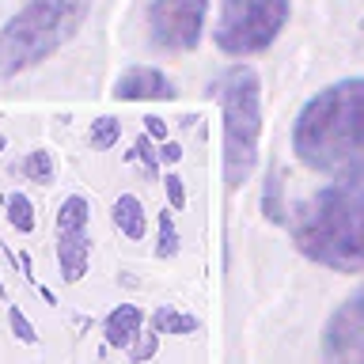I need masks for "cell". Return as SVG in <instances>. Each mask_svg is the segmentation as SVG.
<instances>
[{"label":"cell","mask_w":364,"mask_h":364,"mask_svg":"<svg viewBox=\"0 0 364 364\" xmlns=\"http://www.w3.org/2000/svg\"><path fill=\"white\" fill-rule=\"evenodd\" d=\"M296 250L334 273H364V164L338 171L292 216Z\"/></svg>","instance_id":"cell-1"},{"label":"cell","mask_w":364,"mask_h":364,"mask_svg":"<svg viewBox=\"0 0 364 364\" xmlns=\"http://www.w3.org/2000/svg\"><path fill=\"white\" fill-rule=\"evenodd\" d=\"M292 152L318 175L364 164V76L338 80L304 102L292 122Z\"/></svg>","instance_id":"cell-2"},{"label":"cell","mask_w":364,"mask_h":364,"mask_svg":"<svg viewBox=\"0 0 364 364\" xmlns=\"http://www.w3.org/2000/svg\"><path fill=\"white\" fill-rule=\"evenodd\" d=\"M95 0H23L0 27V76L16 80L46 65L80 34Z\"/></svg>","instance_id":"cell-3"},{"label":"cell","mask_w":364,"mask_h":364,"mask_svg":"<svg viewBox=\"0 0 364 364\" xmlns=\"http://www.w3.org/2000/svg\"><path fill=\"white\" fill-rule=\"evenodd\" d=\"M216 91L224 110V182L228 190H243L258 167L262 141V80L250 65H228L209 95Z\"/></svg>","instance_id":"cell-4"},{"label":"cell","mask_w":364,"mask_h":364,"mask_svg":"<svg viewBox=\"0 0 364 364\" xmlns=\"http://www.w3.org/2000/svg\"><path fill=\"white\" fill-rule=\"evenodd\" d=\"M292 16L289 0H220L213 23V42L224 57H255L266 53L281 38Z\"/></svg>","instance_id":"cell-5"},{"label":"cell","mask_w":364,"mask_h":364,"mask_svg":"<svg viewBox=\"0 0 364 364\" xmlns=\"http://www.w3.org/2000/svg\"><path fill=\"white\" fill-rule=\"evenodd\" d=\"M213 0H152L148 4V42L164 53H190L205 38Z\"/></svg>","instance_id":"cell-6"},{"label":"cell","mask_w":364,"mask_h":364,"mask_svg":"<svg viewBox=\"0 0 364 364\" xmlns=\"http://www.w3.org/2000/svg\"><path fill=\"white\" fill-rule=\"evenodd\" d=\"M323 364H364V284H357L323 326Z\"/></svg>","instance_id":"cell-7"},{"label":"cell","mask_w":364,"mask_h":364,"mask_svg":"<svg viewBox=\"0 0 364 364\" xmlns=\"http://www.w3.org/2000/svg\"><path fill=\"white\" fill-rule=\"evenodd\" d=\"M118 102H167L175 99V84L164 68L156 65H133L114 80V91H110Z\"/></svg>","instance_id":"cell-8"},{"label":"cell","mask_w":364,"mask_h":364,"mask_svg":"<svg viewBox=\"0 0 364 364\" xmlns=\"http://www.w3.org/2000/svg\"><path fill=\"white\" fill-rule=\"evenodd\" d=\"M57 266L68 284L84 281L91 266V235L87 228H73V232H57Z\"/></svg>","instance_id":"cell-9"},{"label":"cell","mask_w":364,"mask_h":364,"mask_svg":"<svg viewBox=\"0 0 364 364\" xmlns=\"http://www.w3.org/2000/svg\"><path fill=\"white\" fill-rule=\"evenodd\" d=\"M102 334H107L110 349H129L136 338L144 334V311L136 304H118L102 318Z\"/></svg>","instance_id":"cell-10"},{"label":"cell","mask_w":364,"mask_h":364,"mask_svg":"<svg viewBox=\"0 0 364 364\" xmlns=\"http://www.w3.org/2000/svg\"><path fill=\"white\" fill-rule=\"evenodd\" d=\"M110 220L129 243H141L148 235V213H144V201L136 198V193H118V198H114Z\"/></svg>","instance_id":"cell-11"},{"label":"cell","mask_w":364,"mask_h":364,"mask_svg":"<svg viewBox=\"0 0 364 364\" xmlns=\"http://www.w3.org/2000/svg\"><path fill=\"white\" fill-rule=\"evenodd\" d=\"M148 326L156 330V334H178V338H186V334H198L201 323H198V315H190V311H178V307H171V304H159L152 318H148Z\"/></svg>","instance_id":"cell-12"},{"label":"cell","mask_w":364,"mask_h":364,"mask_svg":"<svg viewBox=\"0 0 364 364\" xmlns=\"http://www.w3.org/2000/svg\"><path fill=\"white\" fill-rule=\"evenodd\" d=\"M91 224V201L84 193H68L57 205V232H73V228H87Z\"/></svg>","instance_id":"cell-13"},{"label":"cell","mask_w":364,"mask_h":364,"mask_svg":"<svg viewBox=\"0 0 364 364\" xmlns=\"http://www.w3.org/2000/svg\"><path fill=\"white\" fill-rule=\"evenodd\" d=\"M4 213H8V224L16 228L19 235H31L34 232V205H31V198L23 190H11L8 198H4Z\"/></svg>","instance_id":"cell-14"},{"label":"cell","mask_w":364,"mask_h":364,"mask_svg":"<svg viewBox=\"0 0 364 364\" xmlns=\"http://www.w3.org/2000/svg\"><path fill=\"white\" fill-rule=\"evenodd\" d=\"M122 141V122L118 118H95L91 122V129H87V144H91V152H110L114 144Z\"/></svg>","instance_id":"cell-15"},{"label":"cell","mask_w":364,"mask_h":364,"mask_svg":"<svg viewBox=\"0 0 364 364\" xmlns=\"http://www.w3.org/2000/svg\"><path fill=\"white\" fill-rule=\"evenodd\" d=\"M178 250H182V235L175 228V216L159 213V220H156V255L159 258H175Z\"/></svg>","instance_id":"cell-16"},{"label":"cell","mask_w":364,"mask_h":364,"mask_svg":"<svg viewBox=\"0 0 364 364\" xmlns=\"http://www.w3.org/2000/svg\"><path fill=\"white\" fill-rule=\"evenodd\" d=\"M23 175L31 182H38V186H50L53 182V156L46 152V148H34V152L23 156Z\"/></svg>","instance_id":"cell-17"},{"label":"cell","mask_w":364,"mask_h":364,"mask_svg":"<svg viewBox=\"0 0 364 364\" xmlns=\"http://www.w3.org/2000/svg\"><path fill=\"white\" fill-rule=\"evenodd\" d=\"M281 190H284V182H281V171H273L269 167V175H266V220H284V205H281Z\"/></svg>","instance_id":"cell-18"},{"label":"cell","mask_w":364,"mask_h":364,"mask_svg":"<svg viewBox=\"0 0 364 364\" xmlns=\"http://www.w3.org/2000/svg\"><path fill=\"white\" fill-rule=\"evenodd\" d=\"M8 326H11V334H16L23 346H34V341H38V334H34V323L19 311V307H8Z\"/></svg>","instance_id":"cell-19"},{"label":"cell","mask_w":364,"mask_h":364,"mask_svg":"<svg viewBox=\"0 0 364 364\" xmlns=\"http://www.w3.org/2000/svg\"><path fill=\"white\" fill-rule=\"evenodd\" d=\"M156 349H159V334L152 330V334H141V338H136L125 353H129V360H133V364H144V360H152V357H156Z\"/></svg>","instance_id":"cell-20"},{"label":"cell","mask_w":364,"mask_h":364,"mask_svg":"<svg viewBox=\"0 0 364 364\" xmlns=\"http://www.w3.org/2000/svg\"><path fill=\"white\" fill-rule=\"evenodd\" d=\"M164 190H167V205H171V213H182L186 209V186H182V175H164Z\"/></svg>","instance_id":"cell-21"},{"label":"cell","mask_w":364,"mask_h":364,"mask_svg":"<svg viewBox=\"0 0 364 364\" xmlns=\"http://www.w3.org/2000/svg\"><path fill=\"white\" fill-rule=\"evenodd\" d=\"M144 133L152 136V141L164 144V141H167V122H164V118H144Z\"/></svg>","instance_id":"cell-22"},{"label":"cell","mask_w":364,"mask_h":364,"mask_svg":"<svg viewBox=\"0 0 364 364\" xmlns=\"http://www.w3.org/2000/svg\"><path fill=\"white\" fill-rule=\"evenodd\" d=\"M159 159H164V164H178V159H182V144L164 141V144H159Z\"/></svg>","instance_id":"cell-23"},{"label":"cell","mask_w":364,"mask_h":364,"mask_svg":"<svg viewBox=\"0 0 364 364\" xmlns=\"http://www.w3.org/2000/svg\"><path fill=\"white\" fill-rule=\"evenodd\" d=\"M4 148H8V136H4V133H0V152H4Z\"/></svg>","instance_id":"cell-24"},{"label":"cell","mask_w":364,"mask_h":364,"mask_svg":"<svg viewBox=\"0 0 364 364\" xmlns=\"http://www.w3.org/2000/svg\"><path fill=\"white\" fill-rule=\"evenodd\" d=\"M0 296H4V281H0Z\"/></svg>","instance_id":"cell-25"}]
</instances>
